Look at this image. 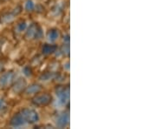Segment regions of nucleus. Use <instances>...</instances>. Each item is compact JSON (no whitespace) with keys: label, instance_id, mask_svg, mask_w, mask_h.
Here are the masks:
<instances>
[{"label":"nucleus","instance_id":"9","mask_svg":"<svg viewBox=\"0 0 156 129\" xmlns=\"http://www.w3.org/2000/svg\"><path fill=\"white\" fill-rule=\"evenodd\" d=\"M11 127H21V126H23L25 125L26 122L24 120V119L22 116L21 112H17V114H15L12 118L11 119Z\"/></svg>","mask_w":156,"mask_h":129},{"label":"nucleus","instance_id":"17","mask_svg":"<svg viewBox=\"0 0 156 129\" xmlns=\"http://www.w3.org/2000/svg\"><path fill=\"white\" fill-rule=\"evenodd\" d=\"M23 73H24L26 76L30 77V76L32 75V70L30 69V66H25V67L23 68Z\"/></svg>","mask_w":156,"mask_h":129},{"label":"nucleus","instance_id":"1","mask_svg":"<svg viewBox=\"0 0 156 129\" xmlns=\"http://www.w3.org/2000/svg\"><path fill=\"white\" fill-rule=\"evenodd\" d=\"M42 37H43V31L41 26L37 23H32L29 26L28 30L24 34V40L27 41L39 40Z\"/></svg>","mask_w":156,"mask_h":129},{"label":"nucleus","instance_id":"8","mask_svg":"<svg viewBox=\"0 0 156 129\" xmlns=\"http://www.w3.org/2000/svg\"><path fill=\"white\" fill-rule=\"evenodd\" d=\"M56 126L60 128L66 127L69 123V115L68 112H61L57 115L56 119Z\"/></svg>","mask_w":156,"mask_h":129},{"label":"nucleus","instance_id":"7","mask_svg":"<svg viewBox=\"0 0 156 129\" xmlns=\"http://www.w3.org/2000/svg\"><path fill=\"white\" fill-rule=\"evenodd\" d=\"M12 90L15 93H22L27 86V82L23 78H19L11 85Z\"/></svg>","mask_w":156,"mask_h":129},{"label":"nucleus","instance_id":"19","mask_svg":"<svg viewBox=\"0 0 156 129\" xmlns=\"http://www.w3.org/2000/svg\"><path fill=\"white\" fill-rule=\"evenodd\" d=\"M5 62L3 59H0V74L3 73L4 69H5Z\"/></svg>","mask_w":156,"mask_h":129},{"label":"nucleus","instance_id":"16","mask_svg":"<svg viewBox=\"0 0 156 129\" xmlns=\"http://www.w3.org/2000/svg\"><path fill=\"white\" fill-rule=\"evenodd\" d=\"M25 10L27 11H32L35 9V4L33 3L32 0H27L25 3V6H24Z\"/></svg>","mask_w":156,"mask_h":129},{"label":"nucleus","instance_id":"5","mask_svg":"<svg viewBox=\"0 0 156 129\" xmlns=\"http://www.w3.org/2000/svg\"><path fill=\"white\" fill-rule=\"evenodd\" d=\"M22 7L20 6H17L15 9H13V11H10V12H5L3 15L0 16V23L1 24H9L11 23L17 16H18L21 11H22Z\"/></svg>","mask_w":156,"mask_h":129},{"label":"nucleus","instance_id":"11","mask_svg":"<svg viewBox=\"0 0 156 129\" xmlns=\"http://www.w3.org/2000/svg\"><path fill=\"white\" fill-rule=\"evenodd\" d=\"M57 50V45L54 44H44L42 47V51L45 55H50Z\"/></svg>","mask_w":156,"mask_h":129},{"label":"nucleus","instance_id":"20","mask_svg":"<svg viewBox=\"0 0 156 129\" xmlns=\"http://www.w3.org/2000/svg\"><path fill=\"white\" fill-rule=\"evenodd\" d=\"M5 107V102L4 100H0V111H2Z\"/></svg>","mask_w":156,"mask_h":129},{"label":"nucleus","instance_id":"10","mask_svg":"<svg viewBox=\"0 0 156 129\" xmlns=\"http://www.w3.org/2000/svg\"><path fill=\"white\" fill-rule=\"evenodd\" d=\"M41 91H42V85L35 83V84L30 85V86H26V88L24 90V93L26 95H36L39 93Z\"/></svg>","mask_w":156,"mask_h":129},{"label":"nucleus","instance_id":"12","mask_svg":"<svg viewBox=\"0 0 156 129\" xmlns=\"http://www.w3.org/2000/svg\"><path fill=\"white\" fill-rule=\"evenodd\" d=\"M59 37H60V32L57 29H50L47 32V38L50 42H55L59 39Z\"/></svg>","mask_w":156,"mask_h":129},{"label":"nucleus","instance_id":"15","mask_svg":"<svg viewBox=\"0 0 156 129\" xmlns=\"http://www.w3.org/2000/svg\"><path fill=\"white\" fill-rule=\"evenodd\" d=\"M61 53L64 57L69 56V43H64L61 48Z\"/></svg>","mask_w":156,"mask_h":129},{"label":"nucleus","instance_id":"22","mask_svg":"<svg viewBox=\"0 0 156 129\" xmlns=\"http://www.w3.org/2000/svg\"><path fill=\"white\" fill-rule=\"evenodd\" d=\"M1 1H3V2H5V1H8V0H1Z\"/></svg>","mask_w":156,"mask_h":129},{"label":"nucleus","instance_id":"6","mask_svg":"<svg viewBox=\"0 0 156 129\" xmlns=\"http://www.w3.org/2000/svg\"><path fill=\"white\" fill-rule=\"evenodd\" d=\"M15 79V73L12 71L5 73L0 77V88L1 89H6L11 86V85L14 82Z\"/></svg>","mask_w":156,"mask_h":129},{"label":"nucleus","instance_id":"2","mask_svg":"<svg viewBox=\"0 0 156 129\" xmlns=\"http://www.w3.org/2000/svg\"><path fill=\"white\" fill-rule=\"evenodd\" d=\"M56 94L59 99L60 103L69 107V85H58L56 88Z\"/></svg>","mask_w":156,"mask_h":129},{"label":"nucleus","instance_id":"14","mask_svg":"<svg viewBox=\"0 0 156 129\" xmlns=\"http://www.w3.org/2000/svg\"><path fill=\"white\" fill-rule=\"evenodd\" d=\"M26 27H27L26 22L25 21H21L19 24H17V27L15 28V32L17 33H22L26 29Z\"/></svg>","mask_w":156,"mask_h":129},{"label":"nucleus","instance_id":"18","mask_svg":"<svg viewBox=\"0 0 156 129\" xmlns=\"http://www.w3.org/2000/svg\"><path fill=\"white\" fill-rule=\"evenodd\" d=\"M62 7L60 5L56 6V7L53 9V12L55 13V15H58V14H60V12H62Z\"/></svg>","mask_w":156,"mask_h":129},{"label":"nucleus","instance_id":"13","mask_svg":"<svg viewBox=\"0 0 156 129\" xmlns=\"http://www.w3.org/2000/svg\"><path fill=\"white\" fill-rule=\"evenodd\" d=\"M57 78V74L51 72H48V73H43L40 77V80L42 81H49V80H52V79H56Z\"/></svg>","mask_w":156,"mask_h":129},{"label":"nucleus","instance_id":"3","mask_svg":"<svg viewBox=\"0 0 156 129\" xmlns=\"http://www.w3.org/2000/svg\"><path fill=\"white\" fill-rule=\"evenodd\" d=\"M52 96L50 93H41V94H36L32 98L31 102L34 106L36 107H46L48 105H50V103L52 102Z\"/></svg>","mask_w":156,"mask_h":129},{"label":"nucleus","instance_id":"4","mask_svg":"<svg viewBox=\"0 0 156 129\" xmlns=\"http://www.w3.org/2000/svg\"><path fill=\"white\" fill-rule=\"evenodd\" d=\"M21 114L24 119L26 123L34 124L36 122H37L39 120L38 113L37 112V111H35L34 109L31 108H23L21 111Z\"/></svg>","mask_w":156,"mask_h":129},{"label":"nucleus","instance_id":"21","mask_svg":"<svg viewBox=\"0 0 156 129\" xmlns=\"http://www.w3.org/2000/svg\"><path fill=\"white\" fill-rule=\"evenodd\" d=\"M63 41H64V43H69V35H66V36L63 38Z\"/></svg>","mask_w":156,"mask_h":129}]
</instances>
